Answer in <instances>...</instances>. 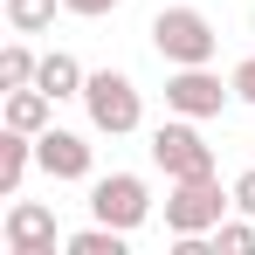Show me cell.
<instances>
[{
  "label": "cell",
  "mask_w": 255,
  "mask_h": 255,
  "mask_svg": "<svg viewBox=\"0 0 255 255\" xmlns=\"http://www.w3.org/2000/svg\"><path fill=\"white\" fill-rule=\"evenodd\" d=\"M35 76H42V55H35L28 42H7V48H0V90H28Z\"/></svg>",
  "instance_id": "cell-12"
},
{
  "label": "cell",
  "mask_w": 255,
  "mask_h": 255,
  "mask_svg": "<svg viewBox=\"0 0 255 255\" xmlns=\"http://www.w3.org/2000/svg\"><path fill=\"white\" fill-rule=\"evenodd\" d=\"M235 214H255V166L235 179Z\"/></svg>",
  "instance_id": "cell-17"
},
{
  "label": "cell",
  "mask_w": 255,
  "mask_h": 255,
  "mask_svg": "<svg viewBox=\"0 0 255 255\" xmlns=\"http://www.w3.org/2000/svg\"><path fill=\"white\" fill-rule=\"evenodd\" d=\"M7 125H14V131H28V138H42V131L55 125V97H48L42 83L7 90Z\"/></svg>",
  "instance_id": "cell-9"
},
{
  "label": "cell",
  "mask_w": 255,
  "mask_h": 255,
  "mask_svg": "<svg viewBox=\"0 0 255 255\" xmlns=\"http://www.w3.org/2000/svg\"><path fill=\"white\" fill-rule=\"evenodd\" d=\"M214 249L221 255H249L255 249V214H228V221L214 228Z\"/></svg>",
  "instance_id": "cell-15"
},
{
  "label": "cell",
  "mask_w": 255,
  "mask_h": 255,
  "mask_svg": "<svg viewBox=\"0 0 255 255\" xmlns=\"http://www.w3.org/2000/svg\"><path fill=\"white\" fill-rule=\"evenodd\" d=\"M28 166H35V138L7 125V131H0V193H21Z\"/></svg>",
  "instance_id": "cell-11"
},
{
  "label": "cell",
  "mask_w": 255,
  "mask_h": 255,
  "mask_svg": "<svg viewBox=\"0 0 255 255\" xmlns=\"http://www.w3.org/2000/svg\"><path fill=\"white\" fill-rule=\"evenodd\" d=\"M228 214H235V186H221L214 172L172 179V193H166V228L172 235H214Z\"/></svg>",
  "instance_id": "cell-1"
},
{
  "label": "cell",
  "mask_w": 255,
  "mask_h": 255,
  "mask_svg": "<svg viewBox=\"0 0 255 255\" xmlns=\"http://www.w3.org/2000/svg\"><path fill=\"white\" fill-rule=\"evenodd\" d=\"M152 48L166 55L172 69H193V62H214L221 35H214V21L200 7H159L152 14Z\"/></svg>",
  "instance_id": "cell-2"
},
{
  "label": "cell",
  "mask_w": 255,
  "mask_h": 255,
  "mask_svg": "<svg viewBox=\"0 0 255 255\" xmlns=\"http://www.w3.org/2000/svg\"><path fill=\"white\" fill-rule=\"evenodd\" d=\"M35 166H42L48 179H90V145H83V131L48 125L42 138H35Z\"/></svg>",
  "instance_id": "cell-8"
},
{
  "label": "cell",
  "mask_w": 255,
  "mask_h": 255,
  "mask_svg": "<svg viewBox=\"0 0 255 255\" xmlns=\"http://www.w3.org/2000/svg\"><path fill=\"white\" fill-rule=\"evenodd\" d=\"M62 249H69V255H125V228L97 221V228H83V235H69Z\"/></svg>",
  "instance_id": "cell-14"
},
{
  "label": "cell",
  "mask_w": 255,
  "mask_h": 255,
  "mask_svg": "<svg viewBox=\"0 0 255 255\" xmlns=\"http://www.w3.org/2000/svg\"><path fill=\"white\" fill-rule=\"evenodd\" d=\"M235 97H242V104H255V55L235 69Z\"/></svg>",
  "instance_id": "cell-18"
},
{
  "label": "cell",
  "mask_w": 255,
  "mask_h": 255,
  "mask_svg": "<svg viewBox=\"0 0 255 255\" xmlns=\"http://www.w3.org/2000/svg\"><path fill=\"white\" fill-rule=\"evenodd\" d=\"M0 242H7V255H55V207H42V200H14L7 207V221H0Z\"/></svg>",
  "instance_id": "cell-7"
},
{
  "label": "cell",
  "mask_w": 255,
  "mask_h": 255,
  "mask_svg": "<svg viewBox=\"0 0 255 255\" xmlns=\"http://www.w3.org/2000/svg\"><path fill=\"white\" fill-rule=\"evenodd\" d=\"M118 0H62V14H76V21H104Z\"/></svg>",
  "instance_id": "cell-16"
},
{
  "label": "cell",
  "mask_w": 255,
  "mask_h": 255,
  "mask_svg": "<svg viewBox=\"0 0 255 255\" xmlns=\"http://www.w3.org/2000/svg\"><path fill=\"white\" fill-rule=\"evenodd\" d=\"M228 97H235V83H221L207 62H193V69H172L166 76V111H179V118H221L228 111Z\"/></svg>",
  "instance_id": "cell-6"
},
{
  "label": "cell",
  "mask_w": 255,
  "mask_h": 255,
  "mask_svg": "<svg viewBox=\"0 0 255 255\" xmlns=\"http://www.w3.org/2000/svg\"><path fill=\"white\" fill-rule=\"evenodd\" d=\"M152 166L166 172V179H200V172H214V145L200 138V118H179V111H172L166 125L152 131Z\"/></svg>",
  "instance_id": "cell-4"
},
{
  "label": "cell",
  "mask_w": 255,
  "mask_h": 255,
  "mask_svg": "<svg viewBox=\"0 0 255 255\" xmlns=\"http://www.w3.org/2000/svg\"><path fill=\"white\" fill-rule=\"evenodd\" d=\"M55 7L62 0H7V28L14 35H48L55 28Z\"/></svg>",
  "instance_id": "cell-13"
},
{
  "label": "cell",
  "mask_w": 255,
  "mask_h": 255,
  "mask_svg": "<svg viewBox=\"0 0 255 255\" xmlns=\"http://www.w3.org/2000/svg\"><path fill=\"white\" fill-rule=\"evenodd\" d=\"M35 83L48 90V97H55V104H62V97H83V62H76V55H69V48H48L42 55V76H35Z\"/></svg>",
  "instance_id": "cell-10"
},
{
  "label": "cell",
  "mask_w": 255,
  "mask_h": 255,
  "mask_svg": "<svg viewBox=\"0 0 255 255\" xmlns=\"http://www.w3.org/2000/svg\"><path fill=\"white\" fill-rule=\"evenodd\" d=\"M83 111H90V125L104 131V138H125V131L145 125V104H138V83H131L125 69H97L83 83Z\"/></svg>",
  "instance_id": "cell-3"
},
{
  "label": "cell",
  "mask_w": 255,
  "mask_h": 255,
  "mask_svg": "<svg viewBox=\"0 0 255 255\" xmlns=\"http://www.w3.org/2000/svg\"><path fill=\"white\" fill-rule=\"evenodd\" d=\"M90 214L131 235V228H145V214H152V186H145L138 172H104V179H90Z\"/></svg>",
  "instance_id": "cell-5"
}]
</instances>
